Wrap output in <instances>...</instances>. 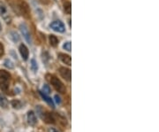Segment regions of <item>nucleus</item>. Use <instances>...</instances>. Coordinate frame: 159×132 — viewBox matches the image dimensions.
I'll return each mask as SVG.
<instances>
[{
    "label": "nucleus",
    "instance_id": "f03ea898",
    "mask_svg": "<svg viewBox=\"0 0 159 132\" xmlns=\"http://www.w3.org/2000/svg\"><path fill=\"white\" fill-rule=\"evenodd\" d=\"M46 77H47V79L49 80V83L51 84V85L55 88V90L58 91L59 93L64 94V93L66 92V88H65V86L64 85V84L62 83L61 81H60L57 76H55V75H53V74H47Z\"/></svg>",
    "mask_w": 159,
    "mask_h": 132
},
{
    "label": "nucleus",
    "instance_id": "a878e982",
    "mask_svg": "<svg viewBox=\"0 0 159 132\" xmlns=\"http://www.w3.org/2000/svg\"><path fill=\"white\" fill-rule=\"evenodd\" d=\"M1 29H2V25L0 23V31H1Z\"/></svg>",
    "mask_w": 159,
    "mask_h": 132
},
{
    "label": "nucleus",
    "instance_id": "4be33fe9",
    "mask_svg": "<svg viewBox=\"0 0 159 132\" xmlns=\"http://www.w3.org/2000/svg\"><path fill=\"white\" fill-rule=\"evenodd\" d=\"M5 53V49H4V45L0 43V58L4 55Z\"/></svg>",
    "mask_w": 159,
    "mask_h": 132
},
{
    "label": "nucleus",
    "instance_id": "39448f33",
    "mask_svg": "<svg viewBox=\"0 0 159 132\" xmlns=\"http://www.w3.org/2000/svg\"><path fill=\"white\" fill-rule=\"evenodd\" d=\"M49 28L59 33H64L65 31V26L60 21H54L49 24Z\"/></svg>",
    "mask_w": 159,
    "mask_h": 132
},
{
    "label": "nucleus",
    "instance_id": "1a4fd4ad",
    "mask_svg": "<svg viewBox=\"0 0 159 132\" xmlns=\"http://www.w3.org/2000/svg\"><path fill=\"white\" fill-rule=\"evenodd\" d=\"M59 57L61 60L62 62L65 63V65H67V66H71L72 65V58H71V56H69L67 54H65V53H59Z\"/></svg>",
    "mask_w": 159,
    "mask_h": 132
},
{
    "label": "nucleus",
    "instance_id": "6ab92c4d",
    "mask_svg": "<svg viewBox=\"0 0 159 132\" xmlns=\"http://www.w3.org/2000/svg\"><path fill=\"white\" fill-rule=\"evenodd\" d=\"M63 48L65 49V50H66L67 51H71V50H72V45H71V42L69 41V42L65 43L64 45H63Z\"/></svg>",
    "mask_w": 159,
    "mask_h": 132
},
{
    "label": "nucleus",
    "instance_id": "393cba45",
    "mask_svg": "<svg viewBox=\"0 0 159 132\" xmlns=\"http://www.w3.org/2000/svg\"><path fill=\"white\" fill-rule=\"evenodd\" d=\"M48 132H59V131H58L56 129H54V128H49Z\"/></svg>",
    "mask_w": 159,
    "mask_h": 132
},
{
    "label": "nucleus",
    "instance_id": "ddd939ff",
    "mask_svg": "<svg viewBox=\"0 0 159 132\" xmlns=\"http://www.w3.org/2000/svg\"><path fill=\"white\" fill-rule=\"evenodd\" d=\"M40 95H41V97L43 98V100H45V101L48 103L49 106H50L51 107H55V106H54V102H53V100H52L49 97L47 96V94L43 93V91H40Z\"/></svg>",
    "mask_w": 159,
    "mask_h": 132
},
{
    "label": "nucleus",
    "instance_id": "b1692460",
    "mask_svg": "<svg viewBox=\"0 0 159 132\" xmlns=\"http://www.w3.org/2000/svg\"><path fill=\"white\" fill-rule=\"evenodd\" d=\"M55 99H56V102H57L58 104H60L61 100H60V97L58 96V95H56V96H55Z\"/></svg>",
    "mask_w": 159,
    "mask_h": 132
},
{
    "label": "nucleus",
    "instance_id": "f257e3e1",
    "mask_svg": "<svg viewBox=\"0 0 159 132\" xmlns=\"http://www.w3.org/2000/svg\"><path fill=\"white\" fill-rule=\"evenodd\" d=\"M12 76L5 70H0V89L3 91H7L11 84Z\"/></svg>",
    "mask_w": 159,
    "mask_h": 132
},
{
    "label": "nucleus",
    "instance_id": "a211bd4d",
    "mask_svg": "<svg viewBox=\"0 0 159 132\" xmlns=\"http://www.w3.org/2000/svg\"><path fill=\"white\" fill-rule=\"evenodd\" d=\"M12 107L14 108H17V109H19V108L21 107V101H19V100H13L12 101Z\"/></svg>",
    "mask_w": 159,
    "mask_h": 132
},
{
    "label": "nucleus",
    "instance_id": "412c9836",
    "mask_svg": "<svg viewBox=\"0 0 159 132\" xmlns=\"http://www.w3.org/2000/svg\"><path fill=\"white\" fill-rule=\"evenodd\" d=\"M43 92L45 93V94H49L50 92V90H49V87L48 85H44L43 88Z\"/></svg>",
    "mask_w": 159,
    "mask_h": 132
},
{
    "label": "nucleus",
    "instance_id": "2eb2a0df",
    "mask_svg": "<svg viewBox=\"0 0 159 132\" xmlns=\"http://www.w3.org/2000/svg\"><path fill=\"white\" fill-rule=\"evenodd\" d=\"M64 9H65V12L68 14H71L72 12V5H71V2L69 1H65L64 3Z\"/></svg>",
    "mask_w": 159,
    "mask_h": 132
},
{
    "label": "nucleus",
    "instance_id": "f3484780",
    "mask_svg": "<svg viewBox=\"0 0 159 132\" xmlns=\"http://www.w3.org/2000/svg\"><path fill=\"white\" fill-rule=\"evenodd\" d=\"M31 68L34 72H37L38 70V65H37V62L35 60H31Z\"/></svg>",
    "mask_w": 159,
    "mask_h": 132
},
{
    "label": "nucleus",
    "instance_id": "9d476101",
    "mask_svg": "<svg viewBox=\"0 0 159 132\" xmlns=\"http://www.w3.org/2000/svg\"><path fill=\"white\" fill-rule=\"evenodd\" d=\"M19 50H20V53H21V57H22V59L24 60H27V59H28V49H27V47L25 45H20V48H19Z\"/></svg>",
    "mask_w": 159,
    "mask_h": 132
},
{
    "label": "nucleus",
    "instance_id": "aec40b11",
    "mask_svg": "<svg viewBox=\"0 0 159 132\" xmlns=\"http://www.w3.org/2000/svg\"><path fill=\"white\" fill-rule=\"evenodd\" d=\"M5 66L6 67V68H14V66H13V64H12V62L11 60H6L5 61Z\"/></svg>",
    "mask_w": 159,
    "mask_h": 132
},
{
    "label": "nucleus",
    "instance_id": "dca6fc26",
    "mask_svg": "<svg viewBox=\"0 0 159 132\" xmlns=\"http://www.w3.org/2000/svg\"><path fill=\"white\" fill-rule=\"evenodd\" d=\"M10 38L14 43H18L20 41V36H18V34L16 32H13V31L10 32Z\"/></svg>",
    "mask_w": 159,
    "mask_h": 132
},
{
    "label": "nucleus",
    "instance_id": "f8f14e48",
    "mask_svg": "<svg viewBox=\"0 0 159 132\" xmlns=\"http://www.w3.org/2000/svg\"><path fill=\"white\" fill-rule=\"evenodd\" d=\"M8 106H9V102H8L7 98L3 94H0V107L6 109V108H8Z\"/></svg>",
    "mask_w": 159,
    "mask_h": 132
},
{
    "label": "nucleus",
    "instance_id": "0eeeda50",
    "mask_svg": "<svg viewBox=\"0 0 159 132\" xmlns=\"http://www.w3.org/2000/svg\"><path fill=\"white\" fill-rule=\"evenodd\" d=\"M59 73H60V75L65 80V81H68L70 82L71 81V78H72V72L69 68H59Z\"/></svg>",
    "mask_w": 159,
    "mask_h": 132
},
{
    "label": "nucleus",
    "instance_id": "5701e85b",
    "mask_svg": "<svg viewBox=\"0 0 159 132\" xmlns=\"http://www.w3.org/2000/svg\"><path fill=\"white\" fill-rule=\"evenodd\" d=\"M40 3H42L43 5H48L49 3V0H39Z\"/></svg>",
    "mask_w": 159,
    "mask_h": 132
},
{
    "label": "nucleus",
    "instance_id": "6e6552de",
    "mask_svg": "<svg viewBox=\"0 0 159 132\" xmlns=\"http://www.w3.org/2000/svg\"><path fill=\"white\" fill-rule=\"evenodd\" d=\"M27 121L31 126H35L37 124V119L36 116V114L33 111H29L27 113Z\"/></svg>",
    "mask_w": 159,
    "mask_h": 132
},
{
    "label": "nucleus",
    "instance_id": "4468645a",
    "mask_svg": "<svg viewBox=\"0 0 159 132\" xmlns=\"http://www.w3.org/2000/svg\"><path fill=\"white\" fill-rule=\"evenodd\" d=\"M49 41L50 45L53 46V47H56L59 45V39H58L57 36H54V35H50L49 36Z\"/></svg>",
    "mask_w": 159,
    "mask_h": 132
},
{
    "label": "nucleus",
    "instance_id": "20e7f679",
    "mask_svg": "<svg viewBox=\"0 0 159 132\" xmlns=\"http://www.w3.org/2000/svg\"><path fill=\"white\" fill-rule=\"evenodd\" d=\"M0 16L6 23H10L12 21V16L8 11L7 6L2 2H0Z\"/></svg>",
    "mask_w": 159,
    "mask_h": 132
},
{
    "label": "nucleus",
    "instance_id": "7ed1b4c3",
    "mask_svg": "<svg viewBox=\"0 0 159 132\" xmlns=\"http://www.w3.org/2000/svg\"><path fill=\"white\" fill-rule=\"evenodd\" d=\"M16 12L18 13H21L23 17H25L26 19H29L30 18V8L28 6V5L23 1V0H19L16 3Z\"/></svg>",
    "mask_w": 159,
    "mask_h": 132
},
{
    "label": "nucleus",
    "instance_id": "423d86ee",
    "mask_svg": "<svg viewBox=\"0 0 159 132\" xmlns=\"http://www.w3.org/2000/svg\"><path fill=\"white\" fill-rule=\"evenodd\" d=\"M20 30H21L23 37L25 38V40L28 44H31V36H30V32H29L28 27L25 24V23H21V24L20 25Z\"/></svg>",
    "mask_w": 159,
    "mask_h": 132
},
{
    "label": "nucleus",
    "instance_id": "9b49d317",
    "mask_svg": "<svg viewBox=\"0 0 159 132\" xmlns=\"http://www.w3.org/2000/svg\"><path fill=\"white\" fill-rule=\"evenodd\" d=\"M42 118L43 121L47 122V123H55V118L51 115V114L49 113H44L43 115H42Z\"/></svg>",
    "mask_w": 159,
    "mask_h": 132
}]
</instances>
